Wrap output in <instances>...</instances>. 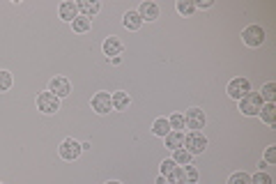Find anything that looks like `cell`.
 Listing matches in <instances>:
<instances>
[{
  "label": "cell",
  "instance_id": "12",
  "mask_svg": "<svg viewBox=\"0 0 276 184\" xmlns=\"http://www.w3.org/2000/svg\"><path fill=\"white\" fill-rule=\"evenodd\" d=\"M76 7H78V14L86 16V19H92L101 10L99 3H90V0H81V3H76Z\"/></svg>",
  "mask_w": 276,
  "mask_h": 184
},
{
  "label": "cell",
  "instance_id": "9",
  "mask_svg": "<svg viewBox=\"0 0 276 184\" xmlns=\"http://www.w3.org/2000/svg\"><path fill=\"white\" fill-rule=\"evenodd\" d=\"M92 108L97 111L99 115H106L113 111V101H110V92H97L92 97Z\"/></svg>",
  "mask_w": 276,
  "mask_h": 184
},
{
  "label": "cell",
  "instance_id": "32",
  "mask_svg": "<svg viewBox=\"0 0 276 184\" xmlns=\"http://www.w3.org/2000/svg\"><path fill=\"white\" fill-rule=\"evenodd\" d=\"M106 184H122V182H106Z\"/></svg>",
  "mask_w": 276,
  "mask_h": 184
},
{
  "label": "cell",
  "instance_id": "17",
  "mask_svg": "<svg viewBox=\"0 0 276 184\" xmlns=\"http://www.w3.org/2000/svg\"><path fill=\"white\" fill-rule=\"evenodd\" d=\"M122 23H125V28L127 30H138L143 25V19L138 16V12H127L125 14V19H122Z\"/></svg>",
  "mask_w": 276,
  "mask_h": 184
},
{
  "label": "cell",
  "instance_id": "6",
  "mask_svg": "<svg viewBox=\"0 0 276 184\" xmlns=\"http://www.w3.org/2000/svg\"><path fill=\"white\" fill-rule=\"evenodd\" d=\"M249 92H251V83L246 79H232L230 83H228V95L237 101H240L242 97H246Z\"/></svg>",
  "mask_w": 276,
  "mask_h": 184
},
{
  "label": "cell",
  "instance_id": "23",
  "mask_svg": "<svg viewBox=\"0 0 276 184\" xmlns=\"http://www.w3.org/2000/svg\"><path fill=\"white\" fill-rule=\"evenodd\" d=\"M166 182H171V184H186V175H184V168H180L177 166L175 170H173L171 175H168V179Z\"/></svg>",
  "mask_w": 276,
  "mask_h": 184
},
{
  "label": "cell",
  "instance_id": "31",
  "mask_svg": "<svg viewBox=\"0 0 276 184\" xmlns=\"http://www.w3.org/2000/svg\"><path fill=\"white\" fill-rule=\"evenodd\" d=\"M212 5H214L212 0H201V3H196V10H198V7H201V10H210Z\"/></svg>",
  "mask_w": 276,
  "mask_h": 184
},
{
  "label": "cell",
  "instance_id": "18",
  "mask_svg": "<svg viewBox=\"0 0 276 184\" xmlns=\"http://www.w3.org/2000/svg\"><path fill=\"white\" fill-rule=\"evenodd\" d=\"M152 131H154L156 136H161V138H166V136L171 134V125H168V120L166 118H159V120H154V125H152Z\"/></svg>",
  "mask_w": 276,
  "mask_h": 184
},
{
  "label": "cell",
  "instance_id": "13",
  "mask_svg": "<svg viewBox=\"0 0 276 184\" xmlns=\"http://www.w3.org/2000/svg\"><path fill=\"white\" fill-rule=\"evenodd\" d=\"M110 101H113V111H127V108H129V104H131L129 95L122 92V90L113 92V95H110Z\"/></svg>",
  "mask_w": 276,
  "mask_h": 184
},
{
  "label": "cell",
  "instance_id": "14",
  "mask_svg": "<svg viewBox=\"0 0 276 184\" xmlns=\"http://www.w3.org/2000/svg\"><path fill=\"white\" fill-rule=\"evenodd\" d=\"M258 115H260V120L265 122V125L274 127L276 125V104H262V108Z\"/></svg>",
  "mask_w": 276,
  "mask_h": 184
},
{
  "label": "cell",
  "instance_id": "10",
  "mask_svg": "<svg viewBox=\"0 0 276 184\" xmlns=\"http://www.w3.org/2000/svg\"><path fill=\"white\" fill-rule=\"evenodd\" d=\"M122 49H125V44L120 42V37H106L104 40V53L110 58H117V55L122 53Z\"/></svg>",
  "mask_w": 276,
  "mask_h": 184
},
{
  "label": "cell",
  "instance_id": "30",
  "mask_svg": "<svg viewBox=\"0 0 276 184\" xmlns=\"http://www.w3.org/2000/svg\"><path fill=\"white\" fill-rule=\"evenodd\" d=\"M265 164H276V145L265 148Z\"/></svg>",
  "mask_w": 276,
  "mask_h": 184
},
{
  "label": "cell",
  "instance_id": "16",
  "mask_svg": "<svg viewBox=\"0 0 276 184\" xmlns=\"http://www.w3.org/2000/svg\"><path fill=\"white\" fill-rule=\"evenodd\" d=\"M164 140H166V148L173 150V152L180 150V148H184V134H182V131H171Z\"/></svg>",
  "mask_w": 276,
  "mask_h": 184
},
{
  "label": "cell",
  "instance_id": "21",
  "mask_svg": "<svg viewBox=\"0 0 276 184\" xmlns=\"http://www.w3.org/2000/svg\"><path fill=\"white\" fill-rule=\"evenodd\" d=\"M177 12H180L182 16H189L196 12V3L193 0H177Z\"/></svg>",
  "mask_w": 276,
  "mask_h": 184
},
{
  "label": "cell",
  "instance_id": "24",
  "mask_svg": "<svg viewBox=\"0 0 276 184\" xmlns=\"http://www.w3.org/2000/svg\"><path fill=\"white\" fill-rule=\"evenodd\" d=\"M168 125H171V129H173V131L184 129V115H180V113L171 115V118H168Z\"/></svg>",
  "mask_w": 276,
  "mask_h": 184
},
{
  "label": "cell",
  "instance_id": "15",
  "mask_svg": "<svg viewBox=\"0 0 276 184\" xmlns=\"http://www.w3.org/2000/svg\"><path fill=\"white\" fill-rule=\"evenodd\" d=\"M76 16H78V7H76V3H71V0L62 3L60 5V19H65L67 23H71Z\"/></svg>",
  "mask_w": 276,
  "mask_h": 184
},
{
  "label": "cell",
  "instance_id": "3",
  "mask_svg": "<svg viewBox=\"0 0 276 184\" xmlns=\"http://www.w3.org/2000/svg\"><path fill=\"white\" fill-rule=\"evenodd\" d=\"M37 108L46 115H53L55 111H60V99L53 92H40L37 95Z\"/></svg>",
  "mask_w": 276,
  "mask_h": 184
},
{
  "label": "cell",
  "instance_id": "25",
  "mask_svg": "<svg viewBox=\"0 0 276 184\" xmlns=\"http://www.w3.org/2000/svg\"><path fill=\"white\" fill-rule=\"evenodd\" d=\"M228 184H251V175L249 173H232Z\"/></svg>",
  "mask_w": 276,
  "mask_h": 184
},
{
  "label": "cell",
  "instance_id": "20",
  "mask_svg": "<svg viewBox=\"0 0 276 184\" xmlns=\"http://www.w3.org/2000/svg\"><path fill=\"white\" fill-rule=\"evenodd\" d=\"M71 28H74V32H88V30H90V19L78 14L74 21H71Z\"/></svg>",
  "mask_w": 276,
  "mask_h": 184
},
{
  "label": "cell",
  "instance_id": "2",
  "mask_svg": "<svg viewBox=\"0 0 276 184\" xmlns=\"http://www.w3.org/2000/svg\"><path fill=\"white\" fill-rule=\"evenodd\" d=\"M184 145H186V152L191 157L193 155H203L207 148V138L201 134V131H191L189 136H184Z\"/></svg>",
  "mask_w": 276,
  "mask_h": 184
},
{
  "label": "cell",
  "instance_id": "27",
  "mask_svg": "<svg viewBox=\"0 0 276 184\" xmlns=\"http://www.w3.org/2000/svg\"><path fill=\"white\" fill-rule=\"evenodd\" d=\"M251 184H271V175H267L265 170H260V173H256L251 177Z\"/></svg>",
  "mask_w": 276,
  "mask_h": 184
},
{
  "label": "cell",
  "instance_id": "22",
  "mask_svg": "<svg viewBox=\"0 0 276 184\" xmlns=\"http://www.w3.org/2000/svg\"><path fill=\"white\" fill-rule=\"evenodd\" d=\"M173 161H175L177 166H189L191 164V155L186 152L184 148H180V150H175V157H173Z\"/></svg>",
  "mask_w": 276,
  "mask_h": 184
},
{
  "label": "cell",
  "instance_id": "5",
  "mask_svg": "<svg viewBox=\"0 0 276 184\" xmlns=\"http://www.w3.org/2000/svg\"><path fill=\"white\" fill-rule=\"evenodd\" d=\"M58 152H60V157L65 161H74V159H78L81 157V152H83V150H81V143L78 140H74V138H65L60 143V150H58Z\"/></svg>",
  "mask_w": 276,
  "mask_h": 184
},
{
  "label": "cell",
  "instance_id": "4",
  "mask_svg": "<svg viewBox=\"0 0 276 184\" xmlns=\"http://www.w3.org/2000/svg\"><path fill=\"white\" fill-rule=\"evenodd\" d=\"M265 28L262 25H249V28H244V32H242V40H244L246 46H251V49H256V46H260L262 42H265Z\"/></svg>",
  "mask_w": 276,
  "mask_h": 184
},
{
  "label": "cell",
  "instance_id": "19",
  "mask_svg": "<svg viewBox=\"0 0 276 184\" xmlns=\"http://www.w3.org/2000/svg\"><path fill=\"white\" fill-rule=\"evenodd\" d=\"M260 97H262L265 104H274V99H276V83H267L265 88H262Z\"/></svg>",
  "mask_w": 276,
  "mask_h": 184
},
{
  "label": "cell",
  "instance_id": "7",
  "mask_svg": "<svg viewBox=\"0 0 276 184\" xmlns=\"http://www.w3.org/2000/svg\"><path fill=\"white\" fill-rule=\"evenodd\" d=\"M205 122H207V118H205V113H203L201 108H189V111H186L184 125L189 127V129L198 131V129H203V127H205Z\"/></svg>",
  "mask_w": 276,
  "mask_h": 184
},
{
  "label": "cell",
  "instance_id": "1",
  "mask_svg": "<svg viewBox=\"0 0 276 184\" xmlns=\"http://www.w3.org/2000/svg\"><path fill=\"white\" fill-rule=\"evenodd\" d=\"M262 104H265V101H262L260 92H249L246 97L240 99V111L244 115H258L262 108Z\"/></svg>",
  "mask_w": 276,
  "mask_h": 184
},
{
  "label": "cell",
  "instance_id": "33",
  "mask_svg": "<svg viewBox=\"0 0 276 184\" xmlns=\"http://www.w3.org/2000/svg\"><path fill=\"white\" fill-rule=\"evenodd\" d=\"M166 184H171V182H166Z\"/></svg>",
  "mask_w": 276,
  "mask_h": 184
},
{
  "label": "cell",
  "instance_id": "11",
  "mask_svg": "<svg viewBox=\"0 0 276 184\" xmlns=\"http://www.w3.org/2000/svg\"><path fill=\"white\" fill-rule=\"evenodd\" d=\"M138 16H141L143 21H156L159 19V5L152 3V0H147V3H143V5L138 7Z\"/></svg>",
  "mask_w": 276,
  "mask_h": 184
},
{
  "label": "cell",
  "instance_id": "26",
  "mask_svg": "<svg viewBox=\"0 0 276 184\" xmlns=\"http://www.w3.org/2000/svg\"><path fill=\"white\" fill-rule=\"evenodd\" d=\"M12 88V74L10 71H0V92H7Z\"/></svg>",
  "mask_w": 276,
  "mask_h": 184
},
{
  "label": "cell",
  "instance_id": "28",
  "mask_svg": "<svg viewBox=\"0 0 276 184\" xmlns=\"http://www.w3.org/2000/svg\"><path fill=\"white\" fill-rule=\"evenodd\" d=\"M184 175H186V184H196L198 182V170L193 166H184Z\"/></svg>",
  "mask_w": 276,
  "mask_h": 184
},
{
  "label": "cell",
  "instance_id": "29",
  "mask_svg": "<svg viewBox=\"0 0 276 184\" xmlns=\"http://www.w3.org/2000/svg\"><path fill=\"white\" fill-rule=\"evenodd\" d=\"M175 168H177V164H175V161H173V159H166V161H161V175H164V177H166V175H171Z\"/></svg>",
  "mask_w": 276,
  "mask_h": 184
},
{
  "label": "cell",
  "instance_id": "8",
  "mask_svg": "<svg viewBox=\"0 0 276 184\" xmlns=\"http://www.w3.org/2000/svg\"><path fill=\"white\" fill-rule=\"evenodd\" d=\"M49 92H53L58 99H60V97H67L71 92V83L65 79V76H55V79H51V83H49Z\"/></svg>",
  "mask_w": 276,
  "mask_h": 184
}]
</instances>
